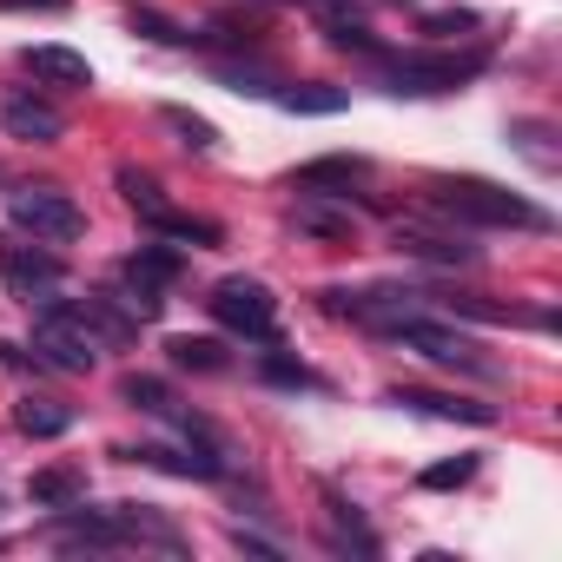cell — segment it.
<instances>
[{
	"instance_id": "cell-13",
	"label": "cell",
	"mask_w": 562,
	"mask_h": 562,
	"mask_svg": "<svg viewBox=\"0 0 562 562\" xmlns=\"http://www.w3.org/2000/svg\"><path fill=\"white\" fill-rule=\"evenodd\" d=\"M120 391H126V404H133V411H146V417H166V424H179V417H186V411H179V397H172L159 378H126Z\"/></svg>"
},
{
	"instance_id": "cell-15",
	"label": "cell",
	"mask_w": 562,
	"mask_h": 562,
	"mask_svg": "<svg viewBox=\"0 0 562 562\" xmlns=\"http://www.w3.org/2000/svg\"><path fill=\"white\" fill-rule=\"evenodd\" d=\"M397 251L411 258H430V265H476V245H450V238H424V232H404Z\"/></svg>"
},
{
	"instance_id": "cell-5",
	"label": "cell",
	"mask_w": 562,
	"mask_h": 562,
	"mask_svg": "<svg viewBox=\"0 0 562 562\" xmlns=\"http://www.w3.org/2000/svg\"><path fill=\"white\" fill-rule=\"evenodd\" d=\"M120 186H126V205H133L153 232H166V238H192V245H218V225H212V218L179 212V205H172L146 172H133V166H126V172H120Z\"/></svg>"
},
{
	"instance_id": "cell-7",
	"label": "cell",
	"mask_w": 562,
	"mask_h": 562,
	"mask_svg": "<svg viewBox=\"0 0 562 562\" xmlns=\"http://www.w3.org/2000/svg\"><path fill=\"white\" fill-rule=\"evenodd\" d=\"M0 133H8V139H27V146H54V139L67 133V120H60V106L41 100L34 87H8V93H0Z\"/></svg>"
},
{
	"instance_id": "cell-18",
	"label": "cell",
	"mask_w": 562,
	"mask_h": 562,
	"mask_svg": "<svg viewBox=\"0 0 562 562\" xmlns=\"http://www.w3.org/2000/svg\"><path fill=\"white\" fill-rule=\"evenodd\" d=\"M470 476H476V457H457V463L424 470V490H457V483H470Z\"/></svg>"
},
{
	"instance_id": "cell-8",
	"label": "cell",
	"mask_w": 562,
	"mask_h": 562,
	"mask_svg": "<svg viewBox=\"0 0 562 562\" xmlns=\"http://www.w3.org/2000/svg\"><path fill=\"white\" fill-rule=\"evenodd\" d=\"M172 278H179V251H166V245H139V251L126 258V285H133L126 305H133L139 318H159V305H166L159 292L172 285Z\"/></svg>"
},
{
	"instance_id": "cell-11",
	"label": "cell",
	"mask_w": 562,
	"mask_h": 562,
	"mask_svg": "<svg viewBox=\"0 0 562 562\" xmlns=\"http://www.w3.org/2000/svg\"><path fill=\"white\" fill-rule=\"evenodd\" d=\"M27 496H34V509H67V503L87 496V470L80 463H47V470L27 476Z\"/></svg>"
},
{
	"instance_id": "cell-12",
	"label": "cell",
	"mask_w": 562,
	"mask_h": 562,
	"mask_svg": "<svg viewBox=\"0 0 562 562\" xmlns=\"http://www.w3.org/2000/svg\"><path fill=\"white\" fill-rule=\"evenodd\" d=\"M391 404H404V411H424V417H457V424H496V404L437 397V391H391Z\"/></svg>"
},
{
	"instance_id": "cell-17",
	"label": "cell",
	"mask_w": 562,
	"mask_h": 562,
	"mask_svg": "<svg viewBox=\"0 0 562 562\" xmlns=\"http://www.w3.org/2000/svg\"><path fill=\"white\" fill-rule=\"evenodd\" d=\"M166 126H172V133H179V139H186L192 153H212V146H218V133H212L205 120H192L186 106H166Z\"/></svg>"
},
{
	"instance_id": "cell-4",
	"label": "cell",
	"mask_w": 562,
	"mask_h": 562,
	"mask_svg": "<svg viewBox=\"0 0 562 562\" xmlns=\"http://www.w3.org/2000/svg\"><path fill=\"white\" fill-rule=\"evenodd\" d=\"M391 93H457L470 74H483V54H378Z\"/></svg>"
},
{
	"instance_id": "cell-6",
	"label": "cell",
	"mask_w": 562,
	"mask_h": 562,
	"mask_svg": "<svg viewBox=\"0 0 562 562\" xmlns=\"http://www.w3.org/2000/svg\"><path fill=\"white\" fill-rule=\"evenodd\" d=\"M8 218L21 225V232H34V238H80V225H87V212L67 199V192H54V186H27V192H14L8 199Z\"/></svg>"
},
{
	"instance_id": "cell-3",
	"label": "cell",
	"mask_w": 562,
	"mask_h": 562,
	"mask_svg": "<svg viewBox=\"0 0 562 562\" xmlns=\"http://www.w3.org/2000/svg\"><path fill=\"white\" fill-rule=\"evenodd\" d=\"M205 305H212V318L232 338H251V345H271L278 338V299L258 285V278H218Z\"/></svg>"
},
{
	"instance_id": "cell-14",
	"label": "cell",
	"mask_w": 562,
	"mask_h": 562,
	"mask_svg": "<svg viewBox=\"0 0 562 562\" xmlns=\"http://www.w3.org/2000/svg\"><path fill=\"white\" fill-rule=\"evenodd\" d=\"M14 424H21L27 437H67V430H74V411H67V404H47V397H27V404L14 411Z\"/></svg>"
},
{
	"instance_id": "cell-9",
	"label": "cell",
	"mask_w": 562,
	"mask_h": 562,
	"mask_svg": "<svg viewBox=\"0 0 562 562\" xmlns=\"http://www.w3.org/2000/svg\"><path fill=\"white\" fill-rule=\"evenodd\" d=\"M0 278H8L14 292H47L60 285V258L41 251V245H14V238H0Z\"/></svg>"
},
{
	"instance_id": "cell-2",
	"label": "cell",
	"mask_w": 562,
	"mask_h": 562,
	"mask_svg": "<svg viewBox=\"0 0 562 562\" xmlns=\"http://www.w3.org/2000/svg\"><path fill=\"white\" fill-rule=\"evenodd\" d=\"M384 331H391L404 351H417V358H430V364H443V371H470V378H490V358L476 351V338H463V331H450V325L424 318L417 305H411L404 318H391Z\"/></svg>"
},
{
	"instance_id": "cell-10",
	"label": "cell",
	"mask_w": 562,
	"mask_h": 562,
	"mask_svg": "<svg viewBox=\"0 0 562 562\" xmlns=\"http://www.w3.org/2000/svg\"><path fill=\"white\" fill-rule=\"evenodd\" d=\"M21 60H27V74L47 80V87H93L87 54H74V47H27Z\"/></svg>"
},
{
	"instance_id": "cell-16",
	"label": "cell",
	"mask_w": 562,
	"mask_h": 562,
	"mask_svg": "<svg viewBox=\"0 0 562 562\" xmlns=\"http://www.w3.org/2000/svg\"><path fill=\"white\" fill-rule=\"evenodd\" d=\"M166 351H172L179 371H225V351H218L212 338H172Z\"/></svg>"
},
{
	"instance_id": "cell-1",
	"label": "cell",
	"mask_w": 562,
	"mask_h": 562,
	"mask_svg": "<svg viewBox=\"0 0 562 562\" xmlns=\"http://www.w3.org/2000/svg\"><path fill=\"white\" fill-rule=\"evenodd\" d=\"M437 205L450 218H470V225H522V232H549V212L529 205L522 192H503L490 179H443L437 186Z\"/></svg>"
}]
</instances>
